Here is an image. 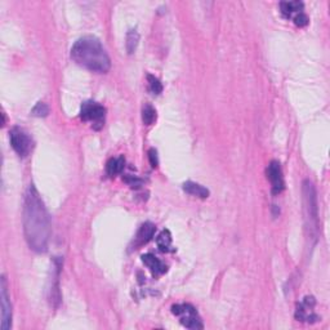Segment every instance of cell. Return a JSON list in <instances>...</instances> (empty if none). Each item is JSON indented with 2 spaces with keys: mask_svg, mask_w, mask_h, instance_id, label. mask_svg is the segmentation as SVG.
I'll return each mask as SVG.
<instances>
[{
  "mask_svg": "<svg viewBox=\"0 0 330 330\" xmlns=\"http://www.w3.org/2000/svg\"><path fill=\"white\" fill-rule=\"evenodd\" d=\"M267 178L271 182V188H272L273 195H279L285 188V182H284L283 171L279 161H271L267 167Z\"/></svg>",
  "mask_w": 330,
  "mask_h": 330,
  "instance_id": "cell-8",
  "label": "cell"
},
{
  "mask_svg": "<svg viewBox=\"0 0 330 330\" xmlns=\"http://www.w3.org/2000/svg\"><path fill=\"white\" fill-rule=\"evenodd\" d=\"M302 195L306 227L310 231V236L316 239L317 230H319V206H317L316 188L310 179H306L303 182Z\"/></svg>",
  "mask_w": 330,
  "mask_h": 330,
  "instance_id": "cell-3",
  "label": "cell"
},
{
  "mask_svg": "<svg viewBox=\"0 0 330 330\" xmlns=\"http://www.w3.org/2000/svg\"><path fill=\"white\" fill-rule=\"evenodd\" d=\"M9 140H11V145L13 150L19 156H28L31 150H33V141H31L30 135L21 128H12V130L9 132Z\"/></svg>",
  "mask_w": 330,
  "mask_h": 330,
  "instance_id": "cell-6",
  "label": "cell"
},
{
  "mask_svg": "<svg viewBox=\"0 0 330 330\" xmlns=\"http://www.w3.org/2000/svg\"><path fill=\"white\" fill-rule=\"evenodd\" d=\"M183 191L184 193H187L188 195L196 196V198L200 199H206L209 196V190H208V188L201 186V184L196 183V182L191 181L183 183Z\"/></svg>",
  "mask_w": 330,
  "mask_h": 330,
  "instance_id": "cell-12",
  "label": "cell"
},
{
  "mask_svg": "<svg viewBox=\"0 0 330 330\" xmlns=\"http://www.w3.org/2000/svg\"><path fill=\"white\" fill-rule=\"evenodd\" d=\"M303 8H305V6H303L302 2H283L280 4L281 13L286 18H292L295 14L303 12Z\"/></svg>",
  "mask_w": 330,
  "mask_h": 330,
  "instance_id": "cell-13",
  "label": "cell"
},
{
  "mask_svg": "<svg viewBox=\"0 0 330 330\" xmlns=\"http://www.w3.org/2000/svg\"><path fill=\"white\" fill-rule=\"evenodd\" d=\"M155 231H156V227H155L154 223H143V225L141 226V229L138 230L137 237H135V246H141V245L143 244H147V242L154 237Z\"/></svg>",
  "mask_w": 330,
  "mask_h": 330,
  "instance_id": "cell-10",
  "label": "cell"
},
{
  "mask_svg": "<svg viewBox=\"0 0 330 330\" xmlns=\"http://www.w3.org/2000/svg\"><path fill=\"white\" fill-rule=\"evenodd\" d=\"M315 298L314 297H306L302 302L298 305L297 312H295V317L300 321L306 322H315L319 320V316L314 312L315 307Z\"/></svg>",
  "mask_w": 330,
  "mask_h": 330,
  "instance_id": "cell-9",
  "label": "cell"
},
{
  "mask_svg": "<svg viewBox=\"0 0 330 330\" xmlns=\"http://www.w3.org/2000/svg\"><path fill=\"white\" fill-rule=\"evenodd\" d=\"M156 244L161 252H171L172 249V235L168 230L161 231V234L157 236Z\"/></svg>",
  "mask_w": 330,
  "mask_h": 330,
  "instance_id": "cell-15",
  "label": "cell"
},
{
  "mask_svg": "<svg viewBox=\"0 0 330 330\" xmlns=\"http://www.w3.org/2000/svg\"><path fill=\"white\" fill-rule=\"evenodd\" d=\"M71 58L79 66L99 74H105L111 67L107 52L94 36H84L76 40L71 48Z\"/></svg>",
  "mask_w": 330,
  "mask_h": 330,
  "instance_id": "cell-2",
  "label": "cell"
},
{
  "mask_svg": "<svg viewBox=\"0 0 330 330\" xmlns=\"http://www.w3.org/2000/svg\"><path fill=\"white\" fill-rule=\"evenodd\" d=\"M147 81H149V88L150 91L154 94H160L162 92V86L160 80L157 77H155L154 75L149 74L147 75Z\"/></svg>",
  "mask_w": 330,
  "mask_h": 330,
  "instance_id": "cell-18",
  "label": "cell"
},
{
  "mask_svg": "<svg viewBox=\"0 0 330 330\" xmlns=\"http://www.w3.org/2000/svg\"><path fill=\"white\" fill-rule=\"evenodd\" d=\"M23 234L31 251L36 253L48 251L52 235L49 213L34 184L29 186L23 199Z\"/></svg>",
  "mask_w": 330,
  "mask_h": 330,
  "instance_id": "cell-1",
  "label": "cell"
},
{
  "mask_svg": "<svg viewBox=\"0 0 330 330\" xmlns=\"http://www.w3.org/2000/svg\"><path fill=\"white\" fill-rule=\"evenodd\" d=\"M293 21H294L295 25L299 26V28H305V26H307L308 22H310V19H308L307 14H306L305 12H300V13L295 14V16L293 17Z\"/></svg>",
  "mask_w": 330,
  "mask_h": 330,
  "instance_id": "cell-20",
  "label": "cell"
},
{
  "mask_svg": "<svg viewBox=\"0 0 330 330\" xmlns=\"http://www.w3.org/2000/svg\"><path fill=\"white\" fill-rule=\"evenodd\" d=\"M149 160L150 164H151L152 168H156L157 165H159V159H157V152L155 149H151L149 151Z\"/></svg>",
  "mask_w": 330,
  "mask_h": 330,
  "instance_id": "cell-22",
  "label": "cell"
},
{
  "mask_svg": "<svg viewBox=\"0 0 330 330\" xmlns=\"http://www.w3.org/2000/svg\"><path fill=\"white\" fill-rule=\"evenodd\" d=\"M142 262L149 267V270L154 275H162V273L167 272V266L157 257H155L154 254H143Z\"/></svg>",
  "mask_w": 330,
  "mask_h": 330,
  "instance_id": "cell-11",
  "label": "cell"
},
{
  "mask_svg": "<svg viewBox=\"0 0 330 330\" xmlns=\"http://www.w3.org/2000/svg\"><path fill=\"white\" fill-rule=\"evenodd\" d=\"M80 118L84 121L93 123L94 129H99L103 127V123H105L106 108L97 102H84L80 108Z\"/></svg>",
  "mask_w": 330,
  "mask_h": 330,
  "instance_id": "cell-5",
  "label": "cell"
},
{
  "mask_svg": "<svg viewBox=\"0 0 330 330\" xmlns=\"http://www.w3.org/2000/svg\"><path fill=\"white\" fill-rule=\"evenodd\" d=\"M31 114L34 116H38V118H44V116H47L49 114V107H48V105L44 103V102H38L35 107L33 108V111H31Z\"/></svg>",
  "mask_w": 330,
  "mask_h": 330,
  "instance_id": "cell-19",
  "label": "cell"
},
{
  "mask_svg": "<svg viewBox=\"0 0 330 330\" xmlns=\"http://www.w3.org/2000/svg\"><path fill=\"white\" fill-rule=\"evenodd\" d=\"M172 312L173 315H176L179 319L181 324L184 327L193 330L203 329L204 325L201 321L200 316H199L198 311L194 306H191L190 303H179V305H174L172 307Z\"/></svg>",
  "mask_w": 330,
  "mask_h": 330,
  "instance_id": "cell-4",
  "label": "cell"
},
{
  "mask_svg": "<svg viewBox=\"0 0 330 330\" xmlns=\"http://www.w3.org/2000/svg\"><path fill=\"white\" fill-rule=\"evenodd\" d=\"M142 120L146 125H151L156 120V110L151 105H145L142 108Z\"/></svg>",
  "mask_w": 330,
  "mask_h": 330,
  "instance_id": "cell-16",
  "label": "cell"
},
{
  "mask_svg": "<svg viewBox=\"0 0 330 330\" xmlns=\"http://www.w3.org/2000/svg\"><path fill=\"white\" fill-rule=\"evenodd\" d=\"M124 168H125V159H124V156L113 157L106 164V172H107V174L110 177H115L118 174H120L124 171Z\"/></svg>",
  "mask_w": 330,
  "mask_h": 330,
  "instance_id": "cell-14",
  "label": "cell"
},
{
  "mask_svg": "<svg viewBox=\"0 0 330 330\" xmlns=\"http://www.w3.org/2000/svg\"><path fill=\"white\" fill-rule=\"evenodd\" d=\"M0 298H2V329L9 330L12 326V305L8 293V284L4 276L0 281Z\"/></svg>",
  "mask_w": 330,
  "mask_h": 330,
  "instance_id": "cell-7",
  "label": "cell"
},
{
  "mask_svg": "<svg viewBox=\"0 0 330 330\" xmlns=\"http://www.w3.org/2000/svg\"><path fill=\"white\" fill-rule=\"evenodd\" d=\"M138 41H140V34L135 30H130L127 34V50L129 54L134 53V50L137 49Z\"/></svg>",
  "mask_w": 330,
  "mask_h": 330,
  "instance_id": "cell-17",
  "label": "cell"
},
{
  "mask_svg": "<svg viewBox=\"0 0 330 330\" xmlns=\"http://www.w3.org/2000/svg\"><path fill=\"white\" fill-rule=\"evenodd\" d=\"M124 181L127 182L130 187H135V188L141 187V184H142V179L138 178V177H135V176H130V174H128V176L124 177Z\"/></svg>",
  "mask_w": 330,
  "mask_h": 330,
  "instance_id": "cell-21",
  "label": "cell"
}]
</instances>
